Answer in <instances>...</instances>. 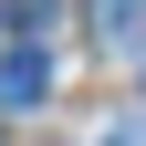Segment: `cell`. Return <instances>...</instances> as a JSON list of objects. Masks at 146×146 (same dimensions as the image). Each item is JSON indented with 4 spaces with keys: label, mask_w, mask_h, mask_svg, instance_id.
<instances>
[{
    "label": "cell",
    "mask_w": 146,
    "mask_h": 146,
    "mask_svg": "<svg viewBox=\"0 0 146 146\" xmlns=\"http://www.w3.org/2000/svg\"><path fill=\"white\" fill-rule=\"evenodd\" d=\"M42 94H52V63L31 42H11V52H0V104H42Z\"/></svg>",
    "instance_id": "1"
}]
</instances>
